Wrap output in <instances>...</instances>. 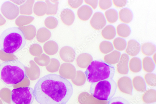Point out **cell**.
<instances>
[{
    "label": "cell",
    "instance_id": "obj_27",
    "mask_svg": "<svg viewBox=\"0 0 156 104\" xmlns=\"http://www.w3.org/2000/svg\"><path fill=\"white\" fill-rule=\"evenodd\" d=\"M143 67L144 69L148 71H152L154 68V64L152 59L146 57L143 60Z\"/></svg>",
    "mask_w": 156,
    "mask_h": 104
},
{
    "label": "cell",
    "instance_id": "obj_31",
    "mask_svg": "<svg viewBox=\"0 0 156 104\" xmlns=\"http://www.w3.org/2000/svg\"><path fill=\"white\" fill-rule=\"evenodd\" d=\"M114 5L116 7L118 8H122L126 6L127 3V1L124 0V1H115L113 0L112 1Z\"/></svg>",
    "mask_w": 156,
    "mask_h": 104
},
{
    "label": "cell",
    "instance_id": "obj_13",
    "mask_svg": "<svg viewBox=\"0 0 156 104\" xmlns=\"http://www.w3.org/2000/svg\"><path fill=\"white\" fill-rule=\"evenodd\" d=\"M51 36V32L48 29L45 28H42L37 31L36 38L38 42L44 43L49 40Z\"/></svg>",
    "mask_w": 156,
    "mask_h": 104
},
{
    "label": "cell",
    "instance_id": "obj_9",
    "mask_svg": "<svg viewBox=\"0 0 156 104\" xmlns=\"http://www.w3.org/2000/svg\"><path fill=\"white\" fill-rule=\"evenodd\" d=\"M93 13L92 9L87 5L81 7L77 11V15L80 19L83 21L88 20Z\"/></svg>",
    "mask_w": 156,
    "mask_h": 104
},
{
    "label": "cell",
    "instance_id": "obj_24",
    "mask_svg": "<svg viewBox=\"0 0 156 104\" xmlns=\"http://www.w3.org/2000/svg\"><path fill=\"white\" fill-rule=\"evenodd\" d=\"M99 48L101 51L104 54H107L113 49L112 43L110 42L105 41L100 44Z\"/></svg>",
    "mask_w": 156,
    "mask_h": 104
},
{
    "label": "cell",
    "instance_id": "obj_17",
    "mask_svg": "<svg viewBox=\"0 0 156 104\" xmlns=\"http://www.w3.org/2000/svg\"><path fill=\"white\" fill-rule=\"evenodd\" d=\"M44 48L47 54L53 55L58 50V44L55 41H49L44 44Z\"/></svg>",
    "mask_w": 156,
    "mask_h": 104
},
{
    "label": "cell",
    "instance_id": "obj_28",
    "mask_svg": "<svg viewBox=\"0 0 156 104\" xmlns=\"http://www.w3.org/2000/svg\"><path fill=\"white\" fill-rule=\"evenodd\" d=\"M108 104H131L128 101L121 97L112 98L109 101Z\"/></svg>",
    "mask_w": 156,
    "mask_h": 104
},
{
    "label": "cell",
    "instance_id": "obj_25",
    "mask_svg": "<svg viewBox=\"0 0 156 104\" xmlns=\"http://www.w3.org/2000/svg\"><path fill=\"white\" fill-rule=\"evenodd\" d=\"M129 66L130 68L133 71H139L141 67L140 60L137 57L133 58L130 61Z\"/></svg>",
    "mask_w": 156,
    "mask_h": 104
},
{
    "label": "cell",
    "instance_id": "obj_3",
    "mask_svg": "<svg viewBox=\"0 0 156 104\" xmlns=\"http://www.w3.org/2000/svg\"><path fill=\"white\" fill-rule=\"evenodd\" d=\"M26 43L27 38L24 33L18 27L8 28L0 36V47L8 54L17 53L25 47Z\"/></svg>",
    "mask_w": 156,
    "mask_h": 104
},
{
    "label": "cell",
    "instance_id": "obj_15",
    "mask_svg": "<svg viewBox=\"0 0 156 104\" xmlns=\"http://www.w3.org/2000/svg\"><path fill=\"white\" fill-rule=\"evenodd\" d=\"M34 14L38 16H42L45 15L47 11L46 3L43 2H36L34 7Z\"/></svg>",
    "mask_w": 156,
    "mask_h": 104
},
{
    "label": "cell",
    "instance_id": "obj_18",
    "mask_svg": "<svg viewBox=\"0 0 156 104\" xmlns=\"http://www.w3.org/2000/svg\"><path fill=\"white\" fill-rule=\"evenodd\" d=\"M47 7L46 14L48 15H55L58 10L59 2L58 1H46Z\"/></svg>",
    "mask_w": 156,
    "mask_h": 104
},
{
    "label": "cell",
    "instance_id": "obj_30",
    "mask_svg": "<svg viewBox=\"0 0 156 104\" xmlns=\"http://www.w3.org/2000/svg\"><path fill=\"white\" fill-rule=\"evenodd\" d=\"M83 1H68L69 6L73 9H76L80 6L83 3Z\"/></svg>",
    "mask_w": 156,
    "mask_h": 104
},
{
    "label": "cell",
    "instance_id": "obj_4",
    "mask_svg": "<svg viewBox=\"0 0 156 104\" xmlns=\"http://www.w3.org/2000/svg\"><path fill=\"white\" fill-rule=\"evenodd\" d=\"M115 68L112 64L102 60L92 61L87 67L85 74L87 81L93 83L106 80L112 79Z\"/></svg>",
    "mask_w": 156,
    "mask_h": 104
},
{
    "label": "cell",
    "instance_id": "obj_21",
    "mask_svg": "<svg viewBox=\"0 0 156 104\" xmlns=\"http://www.w3.org/2000/svg\"><path fill=\"white\" fill-rule=\"evenodd\" d=\"M58 21L57 19L53 16H49L47 17L44 21L45 26L50 29H55L57 26Z\"/></svg>",
    "mask_w": 156,
    "mask_h": 104
},
{
    "label": "cell",
    "instance_id": "obj_32",
    "mask_svg": "<svg viewBox=\"0 0 156 104\" xmlns=\"http://www.w3.org/2000/svg\"><path fill=\"white\" fill-rule=\"evenodd\" d=\"M85 2L87 4L90 5L93 9H95L97 7L98 1H85Z\"/></svg>",
    "mask_w": 156,
    "mask_h": 104
},
{
    "label": "cell",
    "instance_id": "obj_19",
    "mask_svg": "<svg viewBox=\"0 0 156 104\" xmlns=\"http://www.w3.org/2000/svg\"><path fill=\"white\" fill-rule=\"evenodd\" d=\"M105 16L106 19L110 23H115L118 19V11L114 9H110L107 10L105 12Z\"/></svg>",
    "mask_w": 156,
    "mask_h": 104
},
{
    "label": "cell",
    "instance_id": "obj_7",
    "mask_svg": "<svg viewBox=\"0 0 156 104\" xmlns=\"http://www.w3.org/2000/svg\"><path fill=\"white\" fill-rule=\"evenodd\" d=\"M90 23L92 27L95 30H100L104 27L107 23L105 17L101 12H96L91 19Z\"/></svg>",
    "mask_w": 156,
    "mask_h": 104
},
{
    "label": "cell",
    "instance_id": "obj_8",
    "mask_svg": "<svg viewBox=\"0 0 156 104\" xmlns=\"http://www.w3.org/2000/svg\"><path fill=\"white\" fill-rule=\"evenodd\" d=\"M60 17L63 23L68 26L72 25L75 19L73 12L69 8L64 9L61 12Z\"/></svg>",
    "mask_w": 156,
    "mask_h": 104
},
{
    "label": "cell",
    "instance_id": "obj_26",
    "mask_svg": "<svg viewBox=\"0 0 156 104\" xmlns=\"http://www.w3.org/2000/svg\"><path fill=\"white\" fill-rule=\"evenodd\" d=\"M129 58L126 54L122 55L121 60L118 64V69L119 70H127L128 69V63Z\"/></svg>",
    "mask_w": 156,
    "mask_h": 104
},
{
    "label": "cell",
    "instance_id": "obj_10",
    "mask_svg": "<svg viewBox=\"0 0 156 104\" xmlns=\"http://www.w3.org/2000/svg\"><path fill=\"white\" fill-rule=\"evenodd\" d=\"M140 48V44L137 41L133 40H129L127 43L126 53L131 56H135L139 53Z\"/></svg>",
    "mask_w": 156,
    "mask_h": 104
},
{
    "label": "cell",
    "instance_id": "obj_29",
    "mask_svg": "<svg viewBox=\"0 0 156 104\" xmlns=\"http://www.w3.org/2000/svg\"><path fill=\"white\" fill-rule=\"evenodd\" d=\"M99 6L100 9L102 10H106L110 8L112 6V2L111 0L99 1Z\"/></svg>",
    "mask_w": 156,
    "mask_h": 104
},
{
    "label": "cell",
    "instance_id": "obj_20",
    "mask_svg": "<svg viewBox=\"0 0 156 104\" xmlns=\"http://www.w3.org/2000/svg\"><path fill=\"white\" fill-rule=\"evenodd\" d=\"M155 46L151 43H146L143 44L141 49L143 54L146 55H152L155 51Z\"/></svg>",
    "mask_w": 156,
    "mask_h": 104
},
{
    "label": "cell",
    "instance_id": "obj_2",
    "mask_svg": "<svg viewBox=\"0 0 156 104\" xmlns=\"http://www.w3.org/2000/svg\"><path fill=\"white\" fill-rule=\"evenodd\" d=\"M27 74L25 66L19 60H9L0 64V80L9 87L21 82Z\"/></svg>",
    "mask_w": 156,
    "mask_h": 104
},
{
    "label": "cell",
    "instance_id": "obj_1",
    "mask_svg": "<svg viewBox=\"0 0 156 104\" xmlns=\"http://www.w3.org/2000/svg\"><path fill=\"white\" fill-rule=\"evenodd\" d=\"M34 98L40 104H66L73 92L72 84L56 74H49L39 79L34 88Z\"/></svg>",
    "mask_w": 156,
    "mask_h": 104
},
{
    "label": "cell",
    "instance_id": "obj_6",
    "mask_svg": "<svg viewBox=\"0 0 156 104\" xmlns=\"http://www.w3.org/2000/svg\"><path fill=\"white\" fill-rule=\"evenodd\" d=\"M11 98L14 104H32L34 99V90L29 87L14 88L12 91Z\"/></svg>",
    "mask_w": 156,
    "mask_h": 104
},
{
    "label": "cell",
    "instance_id": "obj_12",
    "mask_svg": "<svg viewBox=\"0 0 156 104\" xmlns=\"http://www.w3.org/2000/svg\"><path fill=\"white\" fill-rule=\"evenodd\" d=\"M118 15L120 21L125 24L130 23L133 18V12L128 8L121 9L119 11Z\"/></svg>",
    "mask_w": 156,
    "mask_h": 104
},
{
    "label": "cell",
    "instance_id": "obj_11",
    "mask_svg": "<svg viewBox=\"0 0 156 104\" xmlns=\"http://www.w3.org/2000/svg\"><path fill=\"white\" fill-rule=\"evenodd\" d=\"M60 54L62 59L66 61H73L75 57L74 51L70 47L66 46L62 47L60 50Z\"/></svg>",
    "mask_w": 156,
    "mask_h": 104
},
{
    "label": "cell",
    "instance_id": "obj_14",
    "mask_svg": "<svg viewBox=\"0 0 156 104\" xmlns=\"http://www.w3.org/2000/svg\"><path fill=\"white\" fill-rule=\"evenodd\" d=\"M101 34L104 38L107 40H111L116 36V29L113 25H108L102 30Z\"/></svg>",
    "mask_w": 156,
    "mask_h": 104
},
{
    "label": "cell",
    "instance_id": "obj_23",
    "mask_svg": "<svg viewBox=\"0 0 156 104\" xmlns=\"http://www.w3.org/2000/svg\"><path fill=\"white\" fill-rule=\"evenodd\" d=\"M120 54L119 52L114 51L112 53L105 56V61L112 64L116 63L119 61Z\"/></svg>",
    "mask_w": 156,
    "mask_h": 104
},
{
    "label": "cell",
    "instance_id": "obj_5",
    "mask_svg": "<svg viewBox=\"0 0 156 104\" xmlns=\"http://www.w3.org/2000/svg\"><path fill=\"white\" fill-rule=\"evenodd\" d=\"M117 88V84L114 80H106L92 83L90 92L98 99L109 101L115 95Z\"/></svg>",
    "mask_w": 156,
    "mask_h": 104
},
{
    "label": "cell",
    "instance_id": "obj_22",
    "mask_svg": "<svg viewBox=\"0 0 156 104\" xmlns=\"http://www.w3.org/2000/svg\"><path fill=\"white\" fill-rule=\"evenodd\" d=\"M113 44L117 50H122L125 49L127 46V43L124 39L119 37L114 39L113 41Z\"/></svg>",
    "mask_w": 156,
    "mask_h": 104
},
{
    "label": "cell",
    "instance_id": "obj_16",
    "mask_svg": "<svg viewBox=\"0 0 156 104\" xmlns=\"http://www.w3.org/2000/svg\"><path fill=\"white\" fill-rule=\"evenodd\" d=\"M117 34L123 38H126L131 34V30L129 26L125 23L119 25L116 27Z\"/></svg>",
    "mask_w": 156,
    "mask_h": 104
},
{
    "label": "cell",
    "instance_id": "obj_33",
    "mask_svg": "<svg viewBox=\"0 0 156 104\" xmlns=\"http://www.w3.org/2000/svg\"></svg>",
    "mask_w": 156,
    "mask_h": 104
}]
</instances>
